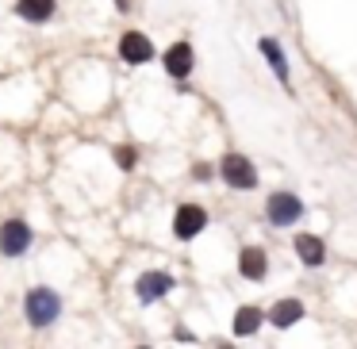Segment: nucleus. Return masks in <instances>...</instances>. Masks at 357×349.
<instances>
[{
	"instance_id": "f257e3e1",
	"label": "nucleus",
	"mask_w": 357,
	"mask_h": 349,
	"mask_svg": "<svg viewBox=\"0 0 357 349\" xmlns=\"http://www.w3.org/2000/svg\"><path fill=\"white\" fill-rule=\"evenodd\" d=\"M303 200L296 192H273L269 200H265V219H269V226H277V231H288V226H296L303 219Z\"/></svg>"
},
{
	"instance_id": "f03ea898",
	"label": "nucleus",
	"mask_w": 357,
	"mask_h": 349,
	"mask_svg": "<svg viewBox=\"0 0 357 349\" xmlns=\"http://www.w3.org/2000/svg\"><path fill=\"white\" fill-rule=\"evenodd\" d=\"M24 311L31 318V326H50L58 315H62V295L54 288H31L24 300Z\"/></svg>"
},
{
	"instance_id": "7ed1b4c3",
	"label": "nucleus",
	"mask_w": 357,
	"mask_h": 349,
	"mask_svg": "<svg viewBox=\"0 0 357 349\" xmlns=\"http://www.w3.org/2000/svg\"><path fill=\"white\" fill-rule=\"evenodd\" d=\"M219 177H223L231 188H238V192L257 188V169H254V162H250L246 154H223V162H219Z\"/></svg>"
},
{
	"instance_id": "20e7f679",
	"label": "nucleus",
	"mask_w": 357,
	"mask_h": 349,
	"mask_svg": "<svg viewBox=\"0 0 357 349\" xmlns=\"http://www.w3.org/2000/svg\"><path fill=\"white\" fill-rule=\"evenodd\" d=\"M31 249V226L24 219H8V223H0V254L4 257H20Z\"/></svg>"
},
{
	"instance_id": "39448f33",
	"label": "nucleus",
	"mask_w": 357,
	"mask_h": 349,
	"mask_svg": "<svg viewBox=\"0 0 357 349\" xmlns=\"http://www.w3.org/2000/svg\"><path fill=\"white\" fill-rule=\"evenodd\" d=\"M173 284H177V280H173L169 272L150 269V272H142V277L135 280V295H139V303H158V300H165V295L173 292Z\"/></svg>"
},
{
	"instance_id": "423d86ee",
	"label": "nucleus",
	"mask_w": 357,
	"mask_h": 349,
	"mask_svg": "<svg viewBox=\"0 0 357 349\" xmlns=\"http://www.w3.org/2000/svg\"><path fill=\"white\" fill-rule=\"evenodd\" d=\"M204 226H208V211H204L200 203H181L177 215H173V234H177L181 242H192Z\"/></svg>"
},
{
	"instance_id": "0eeeda50",
	"label": "nucleus",
	"mask_w": 357,
	"mask_h": 349,
	"mask_svg": "<svg viewBox=\"0 0 357 349\" xmlns=\"http://www.w3.org/2000/svg\"><path fill=\"white\" fill-rule=\"evenodd\" d=\"M257 50H261V58L273 65V73H277L280 88H284V93H292V70H288L284 47H280V42L273 39V35H261V39H257Z\"/></svg>"
},
{
	"instance_id": "6e6552de",
	"label": "nucleus",
	"mask_w": 357,
	"mask_h": 349,
	"mask_svg": "<svg viewBox=\"0 0 357 349\" xmlns=\"http://www.w3.org/2000/svg\"><path fill=\"white\" fill-rule=\"evenodd\" d=\"M269 326H277V330H292L296 323H300L303 315H307V307H303V300H296V295H288V300H277L269 311Z\"/></svg>"
},
{
	"instance_id": "1a4fd4ad",
	"label": "nucleus",
	"mask_w": 357,
	"mask_h": 349,
	"mask_svg": "<svg viewBox=\"0 0 357 349\" xmlns=\"http://www.w3.org/2000/svg\"><path fill=\"white\" fill-rule=\"evenodd\" d=\"M292 246H296V257H300L303 269H323L326 265V246L319 234H296Z\"/></svg>"
},
{
	"instance_id": "9d476101",
	"label": "nucleus",
	"mask_w": 357,
	"mask_h": 349,
	"mask_svg": "<svg viewBox=\"0 0 357 349\" xmlns=\"http://www.w3.org/2000/svg\"><path fill=\"white\" fill-rule=\"evenodd\" d=\"M119 58L131 62V65H142V62L154 58V42H150L142 31H127L123 39H119Z\"/></svg>"
},
{
	"instance_id": "9b49d317",
	"label": "nucleus",
	"mask_w": 357,
	"mask_h": 349,
	"mask_svg": "<svg viewBox=\"0 0 357 349\" xmlns=\"http://www.w3.org/2000/svg\"><path fill=\"white\" fill-rule=\"evenodd\" d=\"M238 272L246 280H254V284H257V280H265V277H269V254H265L261 246H246L238 254Z\"/></svg>"
},
{
	"instance_id": "f8f14e48",
	"label": "nucleus",
	"mask_w": 357,
	"mask_h": 349,
	"mask_svg": "<svg viewBox=\"0 0 357 349\" xmlns=\"http://www.w3.org/2000/svg\"><path fill=\"white\" fill-rule=\"evenodd\" d=\"M192 65H196V54H192L188 42H173V47L165 50V73H169V77L185 81L188 73H192Z\"/></svg>"
},
{
	"instance_id": "ddd939ff",
	"label": "nucleus",
	"mask_w": 357,
	"mask_h": 349,
	"mask_svg": "<svg viewBox=\"0 0 357 349\" xmlns=\"http://www.w3.org/2000/svg\"><path fill=\"white\" fill-rule=\"evenodd\" d=\"M261 323H269V315H265L261 307H254V303H246V307H238V311H234L231 330H234V338H250V334H257V330H261Z\"/></svg>"
},
{
	"instance_id": "4468645a",
	"label": "nucleus",
	"mask_w": 357,
	"mask_h": 349,
	"mask_svg": "<svg viewBox=\"0 0 357 349\" xmlns=\"http://www.w3.org/2000/svg\"><path fill=\"white\" fill-rule=\"evenodd\" d=\"M16 12L27 24H47L54 16V0H16Z\"/></svg>"
},
{
	"instance_id": "2eb2a0df",
	"label": "nucleus",
	"mask_w": 357,
	"mask_h": 349,
	"mask_svg": "<svg viewBox=\"0 0 357 349\" xmlns=\"http://www.w3.org/2000/svg\"><path fill=\"white\" fill-rule=\"evenodd\" d=\"M192 177H196V180H208V177H211V165H196Z\"/></svg>"
},
{
	"instance_id": "dca6fc26",
	"label": "nucleus",
	"mask_w": 357,
	"mask_h": 349,
	"mask_svg": "<svg viewBox=\"0 0 357 349\" xmlns=\"http://www.w3.org/2000/svg\"><path fill=\"white\" fill-rule=\"evenodd\" d=\"M215 349H234V346H227V341H219V346Z\"/></svg>"
},
{
	"instance_id": "f3484780",
	"label": "nucleus",
	"mask_w": 357,
	"mask_h": 349,
	"mask_svg": "<svg viewBox=\"0 0 357 349\" xmlns=\"http://www.w3.org/2000/svg\"><path fill=\"white\" fill-rule=\"evenodd\" d=\"M139 349H150V346H139Z\"/></svg>"
}]
</instances>
